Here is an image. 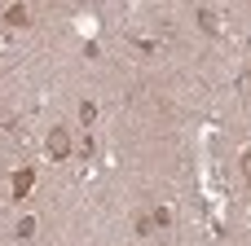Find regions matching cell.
<instances>
[{"label":"cell","instance_id":"cell-3","mask_svg":"<svg viewBox=\"0 0 251 246\" xmlns=\"http://www.w3.org/2000/svg\"><path fill=\"white\" fill-rule=\"evenodd\" d=\"M4 22H9V26H26V22H31V13H26L22 4H13V9H4Z\"/></svg>","mask_w":251,"mask_h":246},{"label":"cell","instance_id":"cell-1","mask_svg":"<svg viewBox=\"0 0 251 246\" xmlns=\"http://www.w3.org/2000/svg\"><path fill=\"white\" fill-rule=\"evenodd\" d=\"M49 154H53V158H57V163H62V158H66V154H71V136H66V132H62V128H57V132H53V136H49Z\"/></svg>","mask_w":251,"mask_h":246},{"label":"cell","instance_id":"cell-2","mask_svg":"<svg viewBox=\"0 0 251 246\" xmlns=\"http://www.w3.org/2000/svg\"><path fill=\"white\" fill-rule=\"evenodd\" d=\"M31 185H35V176H31V172H18V176H13V198H26Z\"/></svg>","mask_w":251,"mask_h":246},{"label":"cell","instance_id":"cell-4","mask_svg":"<svg viewBox=\"0 0 251 246\" xmlns=\"http://www.w3.org/2000/svg\"><path fill=\"white\" fill-rule=\"evenodd\" d=\"M199 22H203V26H207V31H221V18H216V13H212V9H199Z\"/></svg>","mask_w":251,"mask_h":246},{"label":"cell","instance_id":"cell-5","mask_svg":"<svg viewBox=\"0 0 251 246\" xmlns=\"http://www.w3.org/2000/svg\"><path fill=\"white\" fill-rule=\"evenodd\" d=\"M154 229H159L154 216H141V220H137V233H141V238H154Z\"/></svg>","mask_w":251,"mask_h":246},{"label":"cell","instance_id":"cell-7","mask_svg":"<svg viewBox=\"0 0 251 246\" xmlns=\"http://www.w3.org/2000/svg\"><path fill=\"white\" fill-rule=\"evenodd\" d=\"M243 176H247V180H251V150H247V154H243Z\"/></svg>","mask_w":251,"mask_h":246},{"label":"cell","instance_id":"cell-6","mask_svg":"<svg viewBox=\"0 0 251 246\" xmlns=\"http://www.w3.org/2000/svg\"><path fill=\"white\" fill-rule=\"evenodd\" d=\"M79 119H84V123H93V119H97V106H93V101H84V106H79Z\"/></svg>","mask_w":251,"mask_h":246}]
</instances>
